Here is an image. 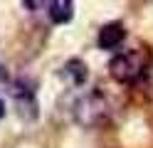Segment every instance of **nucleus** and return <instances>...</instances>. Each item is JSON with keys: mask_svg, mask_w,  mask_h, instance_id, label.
I'll list each match as a JSON object with an SVG mask.
<instances>
[{"mask_svg": "<svg viewBox=\"0 0 153 148\" xmlns=\"http://www.w3.org/2000/svg\"><path fill=\"white\" fill-rule=\"evenodd\" d=\"M5 116V104H3V99H0V118Z\"/></svg>", "mask_w": 153, "mask_h": 148, "instance_id": "423d86ee", "label": "nucleus"}, {"mask_svg": "<svg viewBox=\"0 0 153 148\" xmlns=\"http://www.w3.org/2000/svg\"><path fill=\"white\" fill-rule=\"evenodd\" d=\"M47 13H50V20L57 25H64L69 22L72 15H74V5L69 3V0H54V3L47 5Z\"/></svg>", "mask_w": 153, "mask_h": 148, "instance_id": "20e7f679", "label": "nucleus"}, {"mask_svg": "<svg viewBox=\"0 0 153 148\" xmlns=\"http://www.w3.org/2000/svg\"><path fill=\"white\" fill-rule=\"evenodd\" d=\"M148 62H151V54L143 47H136V49H128V52L114 57L109 72L116 82L128 84V82H136V79L143 77V72L148 69Z\"/></svg>", "mask_w": 153, "mask_h": 148, "instance_id": "f257e3e1", "label": "nucleus"}, {"mask_svg": "<svg viewBox=\"0 0 153 148\" xmlns=\"http://www.w3.org/2000/svg\"><path fill=\"white\" fill-rule=\"evenodd\" d=\"M64 74L69 77L74 84H82L84 79H87V69H84V64L79 59H69V62L64 64Z\"/></svg>", "mask_w": 153, "mask_h": 148, "instance_id": "39448f33", "label": "nucleus"}, {"mask_svg": "<svg viewBox=\"0 0 153 148\" xmlns=\"http://www.w3.org/2000/svg\"><path fill=\"white\" fill-rule=\"evenodd\" d=\"M123 39H126V30H123L121 22H109V25H104L99 30V37H97V42L101 49H114V47H119Z\"/></svg>", "mask_w": 153, "mask_h": 148, "instance_id": "7ed1b4c3", "label": "nucleus"}, {"mask_svg": "<svg viewBox=\"0 0 153 148\" xmlns=\"http://www.w3.org/2000/svg\"><path fill=\"white\" fill-rule=\"evenodd\" d=\"M106 114H109V104L104 101L99 94L84 96L82 101L76 104V109H74L76 121L84 123V126H94V123H99L101 118H106Z\"/></svg>", "mask_w": 153, "mask_h": 148, "instance_id": "f03ea898", "label": "nucleus"}]
</instances>
